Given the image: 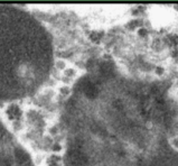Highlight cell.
<instances>
[{
	"label": "cell",
	"instance_id": "6da1fadb",
	"mask_svg": "<svg viewBox=\"0 0 178 166\" xmlns=\"http://www.w3.org/2000/svg\"><path fill=\"white\" fill-rule=\"evenodd\" d=\"M176 118L158 83L95 62L66 103L65 166H178Z\"/></svg>",
	"mask_w": 178,
	"mask_h": 166
},
{
	"label": "cell",
	"instance_id": "7a4b0ae2",
	"mask_svg": "<svg viewBox=\"0 0 178 166\" xmlns=\"http://www.w3.org/2000/svg\"><path fill=\"white\" fill-rule=\"evenodd\" d=\"M52 64L53 44L45 27L26 10L0 6V101L33 94Z\"/></svg>",
	"mask_w": 178,
	"mask_h": 166
},
{
	"label": "cell",
	"instance_id": "3957f363",
	"mask_svg": "<svg viewBox=\"0 0 178 166\" xmlns=\"http://www.w3.org/2000/svg\"><path fill=\"white\" fill-rule=\"evenodd\" d=\"M0 166H35L27 151L0 121Z\"/></svg>",
	"mask_w": 178,
	"mask_h": 166
}]
</instances>
